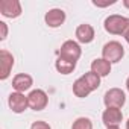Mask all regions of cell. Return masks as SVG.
Returning a JSON list of instances; mask_svg holds the SVG:
<instances>
[{"label":"cell","mask_w":129,"mask_h":129,"mask_svg":"<svg viewBox=\"0 0 129 129\" xmlns=\"http://www.w3.org/2000/svg\"><path fill=\"white\" fill-rule=\"evenodd\" d=\"M103 26H105V30L112 35H123L126 27L129 26V18L114 14V15H109L105 18Z\"/></svg>","instance_id":"obj_1"},{"label":"cell","mask_w":129,"mask_h":129,"mask_svg":"<svg viewBox=\"0 0 129 129\" xmlns=\"http://www.w3.org/2000/svg\"><path fill=\"white\" fill-rule=\"evenodd\" d=\"M123 55H124V49H123V46L118 41H109L102 49V58L106 59L111 64L121 61Z\"/></svg>","instance_id":"obj_2"},{"label":"cell","mask_w":129,"mask_h":129,"mask_svg":"<svg viewBox=\"0 0 129 129\" xmlns=\"http://www.w3.org/2000/svg\"><path fill=\"white\" fill-rule=\"evenodd\" d=\"M103 102H105L106 108H121L126 102L124 91L120 90V88H111L105 93Z\"/></svg>","instance_id":"obj_3"},{"label":"cell","mask_w":129,"mask_h":129,"mask_svg":"<svg viewBox=\"0 0 129 129\" xmlns=\"http://www.w3.org/2000/svg\"><path fill=\"white\" fill-rule=\"evenodd\" d=\"M59 56H64V58H67V59H72V61H78L82 55V49L81 46L73 41V40H67L66 43H64L58 52Z\"/></svg>","instance_id":"obj_4"},{"label":"cell","mask_w":129,"mask_h":129,"mask_svg":"<svg viewBox=\"0 0 129 129\" xmlns=\"http://www.w3.org/2000/svg\"><path fill=\"white\" fill-rule=\"evenodd\" d=\"M27 102H29V108L34 111H43L47 106L49 97L43 90H32L27 96Z\"/></svg>","instance_id":"obj_5"},{"label":"cell","mask_w":129,"mask_h":129,"mask_svg":"<svg viewBox=\"0 0 129 129\" xmlns=\"http://www.w3.org/2000/svg\"><path fill=\"white\" fill-rule=\"evenodd\" d=\"M0 14L8 18H17L21 14V5L18 0H0Z\"/></svg>","instance_id":"obj_6"},{"label":"cell","mask_w":129,"mask_h":129,"mask_svg":"<svg viewBox=\"0 0 129 129\" xmlns=\"http://www.w3.org/2000/svg\"><path fill=\"white\" fill-rule=\"evenodd\" d=\"M103 124L106 127H118V124L123 120V114L120 108H106L102 114Z\"/></svg>","instance_id":"obj_7"},{"label":"cell","mask_w":129,"mask_h":129,"mask_svg":"<svg viewBox=\"0 0 129 129\" xmlns=\"http://www.w3.org/2000/svg\"><path fill=\"white\" fill-rule=\"evenodd\" d=\"M8 103H9V108H11L14 112H17V114L24 112V111L29 108L27 96H24L23 93H17V91L9 94V100H8Z\"/></svg>","instance_id":"obj_8"},{"label":"cell","mask_w":129,"mask_h":129,"mask_svg":"<svg viewBox=\"0 0 129 129\" xmlns=\"http://www.w3.org/2000/svg\"><path fill=\"white\" fill-rule=\"evenodd\" d=\"M14 67V56L8 50H0V79H8L11 70Z\"/></svg>","instance_id":"obj_9"},{"label":"cell","mask_w":129,"mask_h":129,"mask_svg":"<svg viewBox=\"0 0 129 129\" xmlns=\"http://www.w3.org/2000/svg\"><path fill=\"white\" fill-rule=\"evenodd\" d=\"M44 20H46V24L49 27H59L64 21H66V12H64L62 9H58V8L50 9L46 14Z\"/></svg>","instance_id":"obj_10"},{"label":"cell","mask_w":129,"mask_h":129,"mask_svg":"<svg viewBox=\"0 0 129 129\" xmlns=\"http://www.w3.org/2000/svg\"><path fill=\"white\" fill-rule=\"evenodd\" d=\"M32 84H34L32 76H29V75H26V73H20V75L14 76V79H12V87H14V90H15L17 93H24V91H27V90L32 87Z\"/></svg>","instance_id":"obj_11"},{"label":"cell","mask_w":129,"mask_h":129,"mask_svg":"<svg viewBox=\"0 0 129 129\" xmlns=\"http://www.w3.org/2000/svg\"><path fill=\"white\" fill-rule=\"evenodd\" d=\"M76 38L82 44H88L94 40V27L91 24H81L76 29Z\"/></svg>","instance_id":"obj_12"},{"label":"cell","mask_w":129,"mask_h":129,"mask_svg":"<svg viewBox=\"0 0 129 129\" xmlns=\"http://www.w3.org/2000/svg\"><path fill=\"white\" fill-rule=\"evenodd\" d=\"M91 72L99 75L100 78L103 76H108L111 73V62H108L106 59L103 58H97L91 62Z\"/></svg>","instance_id":"obj_13"},{"label":"cell","mask_w":129,"mask_h":129,"mask_svg":"<svg viewBox=\"0 0 129 129\" xmlns=\"http://www.w3.org/2000/svg\"><path fill=\"white\" fill-rule=\"evenodd\" d=\"M55 67H56V70L61 75H70L76 69V61L67 59V58H64V56H58V59L55 62Z\"/></svg>","instance_id":"obj_14"},{"label":"cell","mask_w":129,"mask_h":129,"mask_svg":"<svg viewBox=\"0 0 129 129\" xmlns=\"http://www.w3.org/2000/svg\"><path fill=\"white\" fill-rule=\"evenodd\" d=\"M73 93H75L76 97L84 99V97H87V96L91 93V90H90V87L87 85V82H85L82 78H79V79H76L75 84H73Z\"/></svg>","instance_id":"obj_15"},{"label":"cell","mask_w":129,"mask_h":129,"mask_svg":"<svg viewBox=\"0 0 129 129\" xmlns=\"http://www.w3.org/2000/svg\"><path fill=\"white\" fill-rule=\"evenodd\" d=\"M82 79L87 82V85L90 87L91 91H94V90H97V88L100 87V76L96 75V73H93V72L85 73V75L82 76Z\"/></svg>","instance_id":"obj_16"},{"label":"cell","mask_w":129,"mask_h":129,"mask_svg":"<svg viewBox=\"0 0 129 129\" xmlns=\"http://www.w3.org/2000/svg\"><path fill=\"white\" fill-rule=\"evenodd\" d=\"M72 129H93V123L87 117H79L73 121Z\"/></svg>","instance_id":"obj_17"},{"label":"cell","mask_w":129,"mask_h":129,"mask_svg":"<svg viewBox=\"0 0 129 129\" xmlns=\"http://www.w3.org/2000/svg\"><path fill=\"white\" fill-rule=\"evenodd\" d=\"M30 129H52L50 127V124L49 123H46V121H34L32 123V126H30Z\"/></svg>","instance_id":"obj_18"},{"label":"cell","mask_w":129,"mask_h":129,"mask_svg":"<svg viewBox=\"0 0 129 129\" xmlns=\"http://www.w3.org/2000/svg\"><path fill=\"white\" fill-rule=\"evenodd\" d=\"M115 0H106V2H99V0H93V5L94 6H99V8H105V6H109V5H114Z\"/></svg>","instance_id":"obj_19"},{"label":"cell","mask_w":129,"mask_h":129,"mask_svg":"<svg viewBox=\"0 0 129 129\" xmlns=\"http://www.w3.org/2000/svg\"><path fill=\"white\" fill-rule=\"evenodd\" d=\"M0 29H2V34H0V40H5L8 35V26L5 21H0Z\"/></svg>","instance_id":"obj_20"},{"label":"cell","mask_w":129,"mask_h":129,"mask_svg":"<svg viewBox=\"0 0 129 129\" xmlns=\"http://www.w3.org/2000/svg\"><path fill=\"white\" fill-rule=\"evenodd\" d=\"M123 37H124V40H126V43L129 44V26L126 27V30H124V34H123Z\"/></svg>","instance_id":"obj_21"},{"label":"cell","mask_w":129,"mask_h":129,"mask_svg":"<svg viewBox=\"0 0 129 129\" xmlns=\"http://www.w3.org/2000/svg\"><path fill=\"white\" fill-rule=\"evenodd\" d=\"M123 5H124L126 8H129V0H123Z\"/></svg>","instance_id":"obj_22"},{"label":"cell","mask_w":129,"mask_h":129,"mask_svg":"<svg viewBox=\"0 0 129 129\" xmlns=\"http://www.w3.org/2000/svg\"><path fill=\"white\" fill-rule=\"evenodd\" d=\"M126 88H127V91H129V78L126 79Z\"/></svg>","instance_id":"obj_23"},{"label":"cell","mask_w":129,"mask_h":129,"mask_svg":"<svg viewBox=\"0 0 129 129\" xmlns=\"http://www.w3.org/2000/svg\"><path fill=\"white\" fill-rule=\"evenodd\" d=\"M126 129H129V120L126 121Z\"/></svg>","instance_id":"obj_24"},{"label":"cell","mask_w":129,"mask_h":129,"mask_svg":"<svg viewBox=\"0 0 129 129\" xmlns=\"http://www.w3.org/2000/svg\"><path fill=\"white\" fill-rule=\"evenodd\" d=\"M108 129H118V127H108Z\"/></svg>","instance_id":"obj_25"}]
</instances>
